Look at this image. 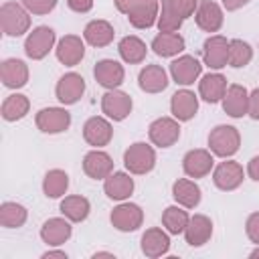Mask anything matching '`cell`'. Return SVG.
<instances>
[{
    "label": "cell",
    "instance_id": "cell-35",
    "mask_svg": "<svg viewBox=\"0 0 259 259\" xmlns=\"http://www.w3.org/2000/svg\"><path fill=\"white\" fill-rule=\"evenodd\" d=\"M28 111H30V101L22 93L8 95L2 101V107H0V115H2L4 121H18V119L26 117Z\"/></svg>",
    "mask_w": 259,
    "mask_h": 259
},
{
    "label": "cell",
    "instance_id": "cell-26",
    "mask_svg": "<svg viewBox=\"0 0 259 259\" xmlns=\"http://www.w3.org/2000/svg\"><path fill=\"white\" fill-rule=\"evenodd\" d=\"M134 178L130 176V172H111L105 180H103V192L107 194V198L123 202L134 194Z\"/></svg>",
    "mask_w": 259,
    "mask_h": 259
},
{
    "label": "cell",
    "instance_id": "cell-37",
    "mask_svg": "<svg viewBox=\"0 0 259 259\" xmlns=\"http://www.w3.org/2000/svg\"><path fill=\"white\" fill-rule=\"evenodd\" d=\"M188 219H190V214H188V210H186L184 206H180V204H170V206H166L164 212H162V227H164L170 235H180V233H184V229H186V225H188Z\"/></svg>",
    "mask_w": 259,
    "mask_h": 259
},
{
    "label": "cell",
    "instance_id": "cell-29",
    "mask_svg": "<svg viewBox=\"0 0 259 259\" xmlns=\"http://www.w3.org/2000/svg\"><path fill=\"white\" fill-rule=\"evenodd\" d=\"M172 198L184 208H196L200 204L202 190L192 178H178L172 184Z\"/></svg>",
    "mask_w": 259,
    "mask_h": 259
},
{
    "label": "cell",
    "instance_id": "cell-34",
    "mask_svg": "<svg viewBox=\"0 0 259 259\" xmlns=\"http://www.w3.org/2000/svg\"><path fill=\"white\" fill-rule=\"evenodd\" d=\"M158 30L160 32H178L184 24V16L176 8L174 0H160V14H158Z\"/></svg>",
    "mask_w": 259,
    "mask_h": 259
},
{
    "label": "cell",
    "instance_id": "cell-10",
    "mask_svg": "<svg viewBox=\"0 0 259 259\" xmlns=\"http://www.w3.org/2000/svg\"><path fill=\"white\" fill-rule=\"evenodd\" d=\"M134 101L121 89H107L101 97V111L111 121H123L132 113Z\"/></svg>",
    "mask_w": 259,
    "mask_h": 259
},
{
    "label": "cell",
    "instance_id": "cell-43",
    "mask_svg": "<svg viewBox=\"0 0 259 259\" xmlns=\"http://www.w3.org/2000/svg\"><path fill=\"white\" fill-rule=\"evenodd\" d=\"M247 115L251 119H257L259 121V87L249 91V109H247Z\"/></svg>",
    "mask_w": 259,
    "mask_h": 259
},
{
    "label": "cell",
    "instance_id": "cell-23",
    "mask_svg": "<svg viewBox=\"0 0 259 259\" xmlns=\"http://www.w3.org/2000/svg\"><path fill=\"white\" fill-rule=\"evenodd\" d=\"M223 111L235 119L247 115V109H249V91L239 85V83H231L225 91V97H223Z\"/></svg>",
    "mask_w": 259,
    "mask_h": 259
},
{
    "label": "cell",
    "instance_id": "cell-45",
    "mask_svg": "<svg viewBox=\"0 0 259 259\" xmlns=\"http://www.w3.org/2000/svg\"><path fill=\"white\" fill-rule=\"evenodd\" d=\"M247 176L255 182H259V156H253L249 162H247Z\"/></svg>",
    "mask_w": 259,
    "mask_h": 259
},
{
    "label": "cell",
    "instance_id": "cell-25",
    "mask_svg": "<svg viewBox=\"0 0 259 259\" xmlns=\"http://www.w3.org/2000/svg\"><path fill=\"white\" fill-rule=\"evenodd\" d=\"M198 111V95L190 89H178L170 99V113L178 121H190Z\"/></svg>",
    "mask_w": 259,
    "mask_h": 259
},
{
    "label": "cell",
    "instance_id": "cell-6",
    "mask_svg": "<svg viewBox=\"0 0 259 259\" xmlns=\"http://www.w3.org/2000/svg\"><path fill=\"white\" fill-rule=\"evenodd\" d=\"M148 138L158 148H170L180 140V121L176 117H158L148 125Z\"/></svg>",
    "mask_w": 259,
    "mask_h": 259
},
{
    "label": "cell",
    "instance_id": "cell-32",
    "mask_svg": "<svg viewBox=\"0 0 259 259\" xmlns=\"http://www.w3.org/2000/svg\"><path fill=\"white\" fill-rule=\"evenodd\" d=\"M59 210L71 223H83V221H87V217L91 212V202L81 194H69L61 200Z\"/></svg>",
    "mask_w": 259,
    "mask_h": 259
},
{
    "label": "cell",
    "instance_id": "cell-30",
    "mask_svg": "<svg viewBox=\"0 0 259 259\" xmlns=\"http://www.w3.org/2000/svg\"><path fill=\"white\" fill-rule=\"evenodd\" d=\"M227 77L221 75V73H206L200 77L198 81V95L206 101V103H219L223 101L225 97V91H227Z\"/></svg>",
    "mask_w": 259,
    "mask_h": 259
},
{
    "label": "cell",
    "instance_id": "cell-49",
    "mask_svg": "<svg viewBox=\"0 0 259 259\" xmlns=\"http://www.w3.org/2000/svg\"><path fill=\"white\" fill-rule=\"evenodd\" d=\"M249 257H251V259H255V257H259V245H257V247H255V249H253V251L249 253Z\"/></svg>",
    "mask_w": 259,
    "mask_h": 259
},
{
    "label": "cell",
    "instance_id": "cell-16",
    "mask_svg": "<svg viewBox=\"0 0 259 259\" xmlns=\"http://www.w3.org/2000/svg\"><path fill=\"white\" fill-rule=\"evenodd\" d=\"M57 61L65 67H75L85 57V38L77 34H65L55 47Z\"/></svg>",
    "mask_w": 259,
    "mask_h": 259
},
{
    "label": "cell",
    "instance_id": "cell-28",
    "mask_svg": "<svg viewBox=\"0 0 259 259\" xmlns=\"http://www.w3.org/2000/svg\"><path fill=\"white\" fill-rule=\"evenodd\" d=\"M113 36H115V30H113V24L103 20V18H95L91 22L85 24L83 28V38L87 45L95 47V49H101V47H107L113 42Z\"/></svg>",
    "mask_w": 259,
    "mask_h": 259
},
{
    "label": "cell",
    "instance_id": "cell-44",
    "mask_svg": "<svg viewBox=\"0 0 259 259\" xmlns=\"http://www.w3.org/2000/svg\"><path fill=\"white\" fill-rule=\"evenodd\" d=\"M93 4H95V0H67V6H69L73 12H77V14L89 12V10L93 8Z\"/></svg>",
    "mask_w": 259,
    "mask_h": 259
},
{
    "label": "cell",
    "instance_id": "cell-19",
    "mask_svg": "<svg viewBox=\"0 0 259 259\" xmlns=\"http://www.w3.org/2000/svg\"><path fill=\"white\" fill-rule=\"evenodd\" d=\"M140 247L146 257L158 259L170 251V233L160 227H150L144 231V235L140 239Z\"/></svg>",
    "mask_w": 259,
    "mask_h": 259
},
{
    "label": "cell",
    "instance_id": "cell-13",
    "mask_svg": "<svg viewBox=\"0 0 259 259\" xmlns=\"http://www.w3.org/2000/svg\"><path fill=\"white\" fill-rule=\"evenodd\" d=\"M202 61L208 69L221 71L229 65V40L223 34H210L202 45Z\"/></svg>",
    "mask_w": 259,
    "mask_h": 259
},
{
    "label": "cell",
    "instance_id": "cell-40",
    "mask_svg": "<svg viewBox=\"0 0 259 259\" xmlns=\"http://www.w3.org/2000/svg\"><path fill=\"white\" fill-rule=\"evenodd\" d=\"M59 0H20V4L34 16H45L57 8Z\"/></svg>",
    "mask_w": 259,
    "mask_h": 259
},
{
    "label": "cell",
    "instance_id": "cell-22",
    "mask_svg": "<svg viewBox=\"0 0 259 259\" xmlns=\"http://www.w3.org/2000/svg\"><path fill=\"white\" fill-rule=\"evenodd\" d=\"M0 79L8 89H20L28 83V65L22 59H4L0 63Z\"/></svg>",
    "mask_w": 259,
    "mask_h": 259
},
{
    "label": "cell",
    "instance_id": "cell-27",
    "mask_svg": "<svg viewBox=\"0 0 259 259\" xmlns=\"http://www.w3.org/2000/svg\"><path fill=\"white\" fill-rule=\"evenodd\" d=\"M170 79L162 65H146L138 75V85L144 93H162L168 87Z\"/></svg>",
    "mask_w": 259,
    "mask_h": 259
},
{
    "label": "cell",
    "instance_id": "cell-14",
    "mask_svg": "<svg viewBox=\"0 0 259 259\" xmlns=\"http://www.w3.org/2000/svg\"><path fill=\"white\" fill-rule=\"evenodd\" d=\"M194 22L200 30L212 34V32H219L223 22H225V12H223V6L217 4L214 0H200L198 2V8L194 12Z\"/></svg>",
    "mask_w": 259,
    "mask_h": 259
},
{
    "label": "cell",
    "instance_id": "cell-8",
    "mask_svg": "<svg viewBox=\"0 0 259 259\" xmlns=\"http://www.w3.org/2000/svg\"><path fill=\"white\" fill-rule=\"evenodd\" d=\"M243 180H245V170L235 160L225 158V162H221V164H217L212 168V182L223 192L237 190L243 184Z\"/></svg>",
    "mask_w": 259,
    "mask_h": 259
},
{
    "label": "cell",
    "instance_id": "cell-38",
    "mask_svg": "<svg viewBox=\"0 0 259 259\" xmlns=\"http://www.w3.org/2000/svg\"><path fill=\"white\" fill-rule=\"evenodd\" d=\"M26 219H28V210L20 202L6 200L0 204V225L4 229H20L26 223Z\"/></svg>",
    "mask_w": 259,
    "mask_h": 259
},
{
    "label": "cell",
    "instance_id": "cell-41",
    "mask_svg": "<svg viewBox=\"0 0 259 259\" xmlns=\"http://www.w3.org/2000/svg\"><path fill=\"white\" fill-rule=\"evenodd\" d=\"M245 233H247V239L255 245H259V210L257 212H251L245 221Z\"/></svg>",
    "mask_w": 259,
    "mask_h": 259
},
{
    "label": "cell",
    "instance_id": "cell-36",
    "mask_svg": "<svg viewBox=\"0 0 259 259\" xmlns=\"http://www.w3.org/2000/svg\"><path fill=\"white\" fill-rule=\"evenodd\" d=\"M69 188V174L61 168H53L42 178V192L47 198H61Z\"/></svg>",
    "mask_w": 259,
    "mask_h": 259
},
{
    "label": "cell",
    "instance_id": "cell-20",
    "mask_svg": "<svg viewBox=\"0 0 259 259\" xmlns=\"http://www.w3.org/2000/svg\"><path fill=\"white\" fill-rule=\"evenodd\" d=\"M95 81L105 89H117L125 79V69L119 61L113 59H101L93 67Z\"/></svg>",
    "mask_w": 259,
    "mask_h": 259
},
{
    "label": "cell",
    "instance_id": "cell-17",
    "mask_svg": "<svg viewBox=\"0 0 259 259\" xmlns=\"http://www.w3.org/2000/svg\"><path fill=\"white\" fill-rule=\"evenodd\" d=\"M85 93V79L71 71V73H65L59 81H57V87H55V95L59 99V103L63 105H75Z\"/></svg>",
    "mask_w": 259,
    "mask_h": 259
},
{
    "label": "cell",
    "instance_id": "cell-18",
    "mask_svg": "<svg viewBox=\"0 0 259 259\" xmlns=\"http://www.w3.org/2000/svg\"><path fill=\"white\" fill-rule=\"evenodd\" d=\"M71 235H73V227H71V221L67 217L47 219L40 227V239L49 247H59V245L67 243L71 239Z\"/></svg>",
    "mask_w": 259,
    "mask_h": 259
},
{
    "label": "cell",
    "instance_id": "cell-39",
    "mask_svg": "<svg viewBox=\"0 0 259 259\" xmlns=\"http://www.w3.org/2000/svg\"><path fill=\"white\" fill-rule=\"evenodd\" d=\"M253 59V49L243 38H231L229 40V67L241 69L247 67Z\"/></svg>",
    "mask_w": 259,
    "mask_h": 259
},
{
    "label": "cell",
    "instance_id": "cell-31",
    "mask_svg": "<svg viewBox=\"0 0 259 259\" xmlns=\"http://www.w3.org/2000/svg\"><path fill=\"white\" fill-rule=\"evenodd\" d=\"M184 49H186V42H184V36L180 32H158L152 38V51L164 59L178 57Z\"/></svg>",
    "mask_w": 259,
    "mask_h": 259
},
{
    "label": "cell",
    "instance_id": "cell-7",
    "mask_svg": "<svg viewBox=\"0 0 259 259\" xmlns=\"http://www.w3.org/2000/svg\"><path fill=\"white\" fill-rule=\"evenodd\" d=\"M34 123L42 134H63L71 125V113L65 107H42L36 111Z\"/></svg>",
    "mask_w": 259,
    "mask_h": 259
},
{
    "label": "cell",
    "instance_id": "cell-21",
    "mask_svg": "<svg viewBox=\"0 0 259 259\" xmlns=\"http://www.w3.org/2000/svg\"><path fill=\"white\" fill-rule=\"evenodd\" d=\"M83 172L93 180H105L113 172V158L101 148H93L83 156Z\"/></svg>",
    "mask_w": 259,
    "mask_h": 259
},
{
    "label": "cell",
    "instance_id": "cell-47",
    "mask_svg": "<svg viewBox=\"0 0 259 259\" xmlns=\"http://www.w3.org/2000/svg\"><path fill=\"white\" fill-rule=\"evenodd\" d=\"M40 257H42V259H53V257H59V259H67L69 255H67V251H61V249H49V251H45Z\"/></svg>",
    "mask_w": 259,
    "mask_h": 259
},
{
    "label": "cell",
    "instance_id": "cell-3",
    "mask_svg": "<svg viewBox=\"0 0 259 259\" xmlns=\"http://www.w3.org/2000/svg\"><path fill=\"white\" fill-rule=\"evenodd\" d=\"M0 26L6 36H22L30 30V12L18 2H4L0 6Z\"/></svg>",
    "mask_w": 259,
    "mask_h": 259
},
{
    "label": "cell",
    "instance_id": "cell-15",
    "mask_svg": "<svg viewBox=\"0 0 259 259\" xmlns=\"http://www.w3.org/2000/svg\"><path fill=\"white\" fill-rule=\"evenodd\" d=\"M113 138V127L109 117L103 115H93L83 123V140L93 146V148H103L111 142Z\"/></svg>",
    "mask_w": 259,
    "mask_h": 259
},
{
    "label": "cell",
    "instance_id": "cell-4",
    "mask_svg": "<svg viewBox=\"0 0 259 259\" xmlns=\"http://www.w3.org/2000/svg\"><path fill=\"white\" fill-rule=\"evenodd\" d=\"M123 166L136 176L150 174L156 166V150L146 142H136L123 152Z\"/></svg>",
    "mask_w": 259,
    "mask_h": 259
},
{
    "label": "cell",
    "instance_id": "cell-11",
    "mask_svg": "<svg viewBox=\"0 0 259 259\" xmlns=\"http://www.w3.org/2000/svg\"><path fill=\"white\" fill-rule=\"evenodd\" d=\"M202 63L192 55H180L170 63V77L176 85L188 87L194 85V81L200 79Z\"/></svg>",
    "mask_w": 259,
    "mask_h": 259
},
{
    "label": "cell",
    "instance_id": "cell-5",
    "mask_svg": "<svg viewBox=\"0 0 259 259\" xmlns=\"http://www.w3.org/2000/svg\"><path fill=\"white\" fill-rule=\"evenodd\" d=\"M55 42H57L55 30L51 26H47V24H40V26H34L26 34V38H24V53L32 61H42L55 49Z\"/></svg>",
    "mask_w": 259,
    "mask_h": 259
},
{
    "label": "cell",
    "instance_id": "cell-2",
    "mask_svg": "<svg viewBox=\"0 0 259 259\" xmlns=\"http://www.w3.org/2000/svg\"><path fill=\"white\" fill-rule=\"evenodd\" d=\"M241 148V134L235 125L221 123L214 125L208 134V150L219 158H231Z\"/></svg>",
    "mask_w": 259,
    "mask_h": 259
},
{
    "label": "cell",
    "instance_id": "cell-42",
    "mask_svg": "<svg viewBox=\"0 0 259 259\" xmlns=\"http://www.w3.org/2000/svg\"><path fill=\"white\" fill-rule=\"evenodd\" d=\"M198 2H200V0H174L176 8H178L180 14L184 16V20L190 18V16H194V12H196V8H198Z\"/></svg>",
    "mask_w": 259,
    "mask_h": 259
},
{
    "label": "cell",
    "instance_id": "cell-1",
    "mask_svg": "<svg viewBox=\"0 0 259 259\" xmlns=\"http://www.w3.org/2000/svg\"><path fill=\"white\" fill-rule=\"evenodd\" d=\"M113 4L134 28L146 30L158 22L160 0H113Z\"/></svg>",
    "mask_w": 259,
    "mask_h": 259
},
{
    "label": "cell",
    "instance_id": "cell-9",
    "mask_svg": "<svg viewBox=\"0 0 259 259\" xmlns=\"http://www.w3.org/2000/svg\"><path fill=\"white\" fill-rule=\"evenodd\" d=\"M109 221L113 225V229L121 231V233H134L142 227L144 223V210L140 208V204L136 202H119L111 214H109Z\"/></svg>",
    "mask_w": 259,
    "mask_h": 259
},
{
    "label": "cell",
    "instance_id": "cell-12",
    "mask_svg": "<svg viewBox=\"0 0 259 259\" xmlns=\"http://www.w3.org/2000/svg\"><path fill=\"white\" fill-rule=\"evenodd\" d=\"M214 168V154L204 148L188 150L182 158V170L188 178H204Z\"/></svg>",
    "mask_w": 259,
    "mask_h": 259
},
{
    "label": "cell",
    "instance_id": "cell-33",
    "mask_svg": "<svg viewBox=\"0 0 259 259\" xmlns=\"http://www.w3.org/2000/svg\"><path fill=\"white\" fill-rule=\"evenodd\" d=\"M117 53L123 59V63H127V65H140L146 59V55H148V47H146V42L140 36L127 34V36H123L117 42Z\"/></svg>",
    "mask_w": 259,
    "mask_h": 259
},
{
    "label": "cell",
    "instance_id": "cell-46",
    "mask_svg": "<svg viewBox=\"0 0 259 259\" xmlns=\"http://www.w3.org/2000/svg\"><path fill=\"white\" fill-rule=\"evenodd\" d=\"M247 4H249V0H221V6L227 12H235V10H239V8L247 6Z\"/></svg>",
    "mask_w": 259,
    "mask_h": 259
},
{
    "label": "cell",
    "instance_id": "cell-24",
    "mask_svg": "<svg viewBox=\"0 0 259 259\" xmlns=\"http://www.w3.org/2000/svg\"><path fill=\"white\" fill-rule=\"evenodd\" d=\"M212 237V221L206 214H192L188 219V225L184 229V239L190 247H202Z\"/></svg>",
    "mask_w": 259,
    "mask_h": 259
},
{
    "label": "cell",
    "instance_id": "cell-48",
    "mask_svg": "<svg viewBox=\"0 0 259 259\" xmlns=\"http://www.w3.org/2000/svg\"><path fill=\"white\" fill-rule=\"evenodd\" d=\"M97 257H115V255L109 253V251H95L93 253V259H97Z\"/></svg>",
    "mask_w": 259,
    "mask_h": 259
}]
</instances>
